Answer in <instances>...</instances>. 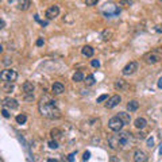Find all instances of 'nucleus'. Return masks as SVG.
<instances>
[{"mask_svg": "<svg viewBox=\"0 0 162 162\" xmlns=\"http://www.w3.org/2000/svg\"><path fill=\"white\" fill-rule=\"evenodd\" d=\"M39 112L42 116L47 119H60L61 111L56 104V100H53L50 96H45L39 101Z\"/></svg>", "mask_w": 162, "mask_h": 162, "instance_id": "obj_1", "label": "nucleus"}, {"mask_svg": "<svg viewBox=\"0 0 162 162\" xmlns=\"http://www.w3.org/2000/svg\"><path fill=\"white\" fill-rule=\"evenodd\" d=\"M162 60V49H155L153 52H150L149 54H146L145 56V61L150 65H154V64H157Z\"/></svg>", "mask_w": 162, "mask_h": 162, "instance_id": "obj_2", "label": "nucleus"}, {"mask_svg": "<svg viewBox=\"0 0 162 162\" xmlns=\"http://www.w3.org/2000/svg\"><path fill=\"white\" fill-rule=\"evenodd\" d=\"M0 79L3 80L4 83H14L15 80L18 79V73L16 70L12 69H4L1 73H0Z\"/></svg>", "mask_w": 162, "mask_h": 162, "instance_id": "obj_3", "label": "nucleus"}, {"mask_svg": "<svg viewBox=\"0 0 162 162\" xmlns=\"http://www.w3.org/2000/svg\"><path fill=\"white\" fill-rule=\"evenodd\" d=\"M123 126H124V123H123V120L119 118L118 115H116V116H114V118H111L110 122H108V127H110L112 131H115V132H120V131H122Z\"/></svg>", "mask_w": 162, "mask_h": 162, "instance_id": "obj_4", "label": "nucleus"}, {"mask_svg": "<svg viewBox=\"0 0 162 162\" xmlns=\"http://www.w3.org/2000/svg\"><path fill=\"white\" fill-rule=\"evenodd\" d=\"M118 136L119 140H120V147L130 146L134 142V136H132L131 132H120V134H118Z\"/></svg>", "mask_w": 162, "mask_h": 162, "instance_id": "obj_5", "label": "nucleus"}, {"mask_svg": "<svg viewBox=\"0 0 162 162\" xmlns=\"http://www.w3.org/2000/svg\"><path fill=\"white\" fill-rule=\"evenodd\" d=\"M136 70H138V62L132 61V62L127 64V65L123 68L122 73H123V76H131V75H134V73H135Z\"/></svg>", "mask_w": 162, "mask_h": 162, "instance_id": "obj_6", "label": "nucleus"}, {"mask_svg": "<svg viewBox=\"0 0 162 162\" xmlns=\"http://www.w3.org/2000/svg\"><path fill=\"white\" fill-rule=\"evenodd\" d=\"M103 12H104L105 16H115L120 12V9L118 7H115L114 4H105V8L103 9Z\"/></svg>", "mask_w": 162, "mask_h": 162, "instance_id": "obj_7", "label": "nucleus"}, {"mask_svg": "<svg viewBox=\"0 0 162 162\" xmlns=\"http://www.w3.org/2000/svg\"><path fill=\"white\" fill-rule=\"evenodd\" d=\"M3 107L4 108H9V110H16L18 107H19V104L12 97H4L3 99Z\"/></svg>", "mask_w": 162, "mask_h": 162, "instance_id": "obj_8", "label": "nucleus"}, {"mask_svg": "<svg viewBox=\"0 0 162 162\" xmlns=\"http://www.w3.org/2000/svg\"><path fill=\"white\" fill-rule=\"evenodd\" d=\"M58 14H60V7L58 5H52V7H49L47 9H46V18H47L49 20H52V19H54V18L58 16Z\"/></svg>", "mask_w": 162, "mask_h": 162, "instance_id": "obj_9", "label": "nucleus"}, {"mask_svg": "<svg viewBox=\"0 0 162 162\" xmlns=\"http://www.w3.org/2000/svg\"><path fill=\"white\" fill-rule=\"evenodd\" d=\"M122 101V97L119 96V95H114V96H111L108 100H107V103H105V107L108 108V110H111V108H115L116 105L119 104Z\"/></svg>", "mask_w": 162, "mask_h": 162, "instance_id": "obj_10", "label": "nucleus"}, {"mask_svg": "<svg viewBox=\"0 0 162 162\" xmlns=\"http://www.w3.org/2000/svg\"><path fill=\"white\" fill-rule=\"evenodd\" d=\"M108 146H110L112 150H118L120 149V140H119L118 135H111L108 138Z\"/></svg>", "mask_w": 162, "mask_h": 162, "instance_id": "obj_11", "label": "nucleus"}, {"mask_svg": "<svg viewBox=\"0 0 162 162\" xmlns=\"http://www.w3.org/2000/svg\"><path fill=\"white\" fill-rule=\"evenodd\" d=\"M147 161V154L142 150H135L134 151V162H146Z\"/></svg>", "mask_w": 162, "mask_h": 162, "instance_id": "obj_12", "label": "nucleus"}, {"mask_svg": "<svg viewBox=\"0 0 162 162\" xmlns=\"http://www.w3.org/2000/svg\"><path fill=\"white\" fill-rule=\"evenodd\" d=\"M16 5L20 11H27L31 5V0H16Z\"/></svg>", "mask_w": 162, "mask_h": 162, "instance_id": "obj_13", "label": "nucleus"}, {"mask_svg": "<svg viewBox=\"0 0 162 162\" xmlns=\"http://www.w3.org/2000/svg\"><path fill=\"white\" fill-rule=\"evenodd\" d=\"M52 91L54 95H61V93L65 92V87H64V84H61V83H54L52 87Z\"/></svg>", "mask_w": 162, "mask_h": 162, "instance_id": "obj_14", "label": "nucleus"}, {"mask_svg": "<svg viewBox=\"0 0 162 162\" xmlns=\"http://www.w3.org/2000/svg\"><path fill=\"white\" fill-rule=\"evenodd\" d=\"M34 89H35V87L31 81H26V83L23 84V92L26 93V95H33Z\"/></svg>", "mask_w": 162, "mask_h": 162, "instance_id": "obj_15", "label": "nucleus"}, {"mask_svg": "<svg viewBox=\"0 0 162 162\" xmlns=\"http://www.w3.org/2000/svg\"><path fill=\"white\" fill-rule=\"evenodd\" d=\"M134 126H135L138 130H142V128H145L147 126V122H146L145 118H136L135 122H134Z\"/></svg>", "mask_w": 162, "mask_h": 162, "instance_id": "obj_16", "label": "nucleus"}, {"mask_svg": "<svg viewBox=\"0 0 162 162\" xmlns=\"http://www.w3.org/2000/svg\"><path fill=\"white\" fill-rule=\"evenodd\" d=\"M81 53H83L84 57H92L93 53H95V50H93L92 46H89V45H87V46H84L83 49H81Z\"/></svg>", "mask_w": 162, "mask_h": 162, "instance_id": "obj_17", "label": "nucleus"}, {"mask_svg": "<svg viewBox=\"0 0 162 162\" xmlns=\"http://www.w3.org/2000/svg\"><path fill=\"white\" fill-rule=\"evenodd\" d=\"M139 108V103L136 100H131V101H128V104H127V111L128 112H134V111H136Z\"/></svg>", "mask_w": 162, "mask_h": 162, "instance_id": "obj_18", "label": "nucleus"}, {"mask_svg": "<svg viewBox=\"0 0 162 162\" xmlns=\"http://www.w3.org/2000/svg\"><path fill=\"white\" fill-rule=\"evenodd\" d=\"M118 116L123 120L124 126H126V124H130V122H131V116H130V114H127V112H119Z\"/></svg>", "mask_w": 162, "mask_h": 162, "instance_id": "obj_19", "label": "nucleus"}, {"mask_svg": "<svg viewBox=\"0 0 162 162\" xmlns=\"http://www.w3.org/2000/svg\"><path fill=\"white\" fill-rule=\"evenodd\" d=\"M72 80H73L75 83H81V81L85 80V77H84L83 72H76L75 75H73V77H72Z\"/></svg>", "mask_w": 162, "mask_h": 162, "instance_id": "obj_20", "label": "nucleus"}, {"mask_svg": "<svg viewBox=\"0 0 162 162\" xmlns=\"http://www.w3.org/2000/svg\"><path fill=\"white\" fill-rule=\"evenodd\" d=\"M84 83L87 84V87H92V85H95V83H96V80H95V76H93V75H88L87 79L84 80Z\"/></svg>", "mask_w": 162, "mask_h": 162, "instance_id": "obj_21", "label": "nucleus"}, {"mask_svg": "<svg viewBox=\"0 0 162 162\" xmlns=\"http://www.w3.org/2000/svg\"><path fill=\"white\" fill-rule=\"evenodd\" d=\"M50 135H52L53 139H58V138L62 136V132H61V130H58V128H53L52 131H50Z\"/></svg>", "mask_w": 162, "mask_h": 162, "instance_id": "obj_22", "label": "nucleus"}, {"mask_svg": "<svg viewBox=\"0 0 162 162\" xmlns=\"http://www.w3.org/2000/svg\"><path fill=\"white\" fill-rule=\"evenodd\" d=\"M115 88H116V89H126V88H127V84H126L124 80H118V81L115 83Z\"/></svg>", "mask_w": 162, "mask_h": 162, "instance_id": "obj_23", "label": "nucleus"}, {"mask_svg": "<svg viewBox=\"0 0 162 162\" xmlns=\"http://www.w3.org/2000/svg\"><path fill=\"white\" fill-rule=\"evenodd\" d=\"M26 120H27V116L24 114H20V115H18V116H16L18 124H24V123H26Z\"/></svg>", "mask_w": 162, "mask_h": 162, "instance_id": "obj_24", "label": "nucleus"}, {"mask_svg": "<svg viewBox=\"0 0 162 162\" xmlns=\"http://www.w3.org/2000/svg\"><path fill=\"white\" fill-rule=\"evenodd\" d=\"M111 35H112V31H110V30H104L103 33H101V39H103V41H108V39H110Z\"/></svg>", "mask_w": 162, "mask_h": 162, "instance_id": "obj_25", "label": "nucleus"}, {"mask_svg": "<svg viewBox=\"0 0 162 162\" xmlns=\"http://www.w3.org/2000/svg\"><path fill=\"white\" fill-rule=\"evenodd\" d=\"M3 89H4L5 92H11V91L14 89L12 83H5V84H4V87H3Z\"/></svg>", "mask_w": 162, "mask_h": 162, "instance_id": "obj_26", "label": "nucleus"}, {"mask_svg": "<svg viewBox=\"0 0 162 162\" xmlns=\"http://www.w3.org/2000/svg\"><path fill=\"white\" fill-rule=\"evenodd\" d=\"M49 147H50V149H53V150L58 149V142H57L56 139H54V140H50V142H49Z\"/></svg>", "mask_w": 162, "mask_h": 162, "instance_id": "obj_27", "label": "nucleus"}, {"mask_svg": "<svg viewBox=\"0 0 162 162\" xmlns=\"http://www.w3.org/2000/svg\"><path fill=\"white\" fill-rule=\"evenodd\" d=\"M99 3V0H85V4L89 5V7H92V5H96Z\"/></svg>", "mask_w": 162, "mask_h": 162, "instance_id": "obj_28", "label": "nucleus"}, {"mask_svg": "<svg viewBox=\"0 0 162 162\" xmlns=\"http://www.w3.org/2000/svg\"><path fill=\"white\" fill-rule=\"evenodd\" d=\"M104 100H108V95H101L100 97H97V103H103Z\"/></svg>", "mask_w": 162, "mask_h": 162, "instance_id": "obj_29", "label": "nucleus"}, {"mask_svg": "<svg viewBox=\"0 0 162 162\" xmlns=\"http://www.w3.org/2000/svg\"><path fill=\"white\" fill-rule=\"evenodd\" d=\"M1 115H3V118H5V119L9 118V114H8V111H7V108L3 107V110H1Z\"/></svg>", "mask_w": 162, "mask_h": 162, "instance_id": "obj_30", "label": "nucleus"}, {"mask_svg": "<svg viewBox=\"0 0 162 162\" xmlns=\"http://www.w3.org/2000/svg\"><path fill=\"white\" fill-rule=\"evenodd\" d=\"M91 65H92L93 68H99V66H100V61H99V60H92V61H91Z\"/></svg>", "mask_w": 162, "mask_h": 162, "instance_id": "obj_31", "label": "nucleus"}, {"mask_svg": "<svg viewBox=\"0 0 162 162\" xmlns=\"http://www.w3.org/2000/svg\"><path fill=\"white\" fill-rule=\"evenodd\" d=\"M43 45H45V39H43V38H38V39H37V46H39V47H41V46H43Z\"/></svg>", "mask_w": 162, "mask_h": 162, "instance_id": "obj_32", "label": "nucleus"}, {"mask_svg": "<svg viewBox=\"0 0 162 162\" xmlns=\"http://www.w3.org/2000/svg\"><path fill=\"white\" fill-rule=\"evenodd\" d=\"M153 146H154V138H149V139H147V147L151 149Z\"/></svg>", "mask_w": 162, "mask_h": 162, "instance_id": "obj_33", "label": "nucleus"}, {"mask_svg": "<svg viewBox=\"0 0 162 162\" xmlns=\"http://www.w3.org/2000/svg\"><path fill=\"white\" fill-rule=\"evenodd\" d=\"M145 138H146V134H145L143 131H139V132H138V139L142 140V139H145Z\"/></svg>", "mask_w": 162, "mask_h": 162, "instance_id": "obj_34", "label": "nucleus"}, {"mask_svg": "<svg viewBox=\"0 0 162 162\" xmlns=\"http://www.w3.org/2000/svg\"><path fill=\"white\" fill-rule=\"evenodd\" d=\"M89 158H91V153H89V151H85V153H84L83 159H84V161H88Z\"/></svg>", "mask_w": 162, "mask_h": 162, "instance_id": "obj_35", "label": "nucleus"}, {"mask_svg": "<svg viewBox=\"0 0 162 162\" xmlns=\"http://www.w3.org/2000/svg\"><path fill=\"white\" fill-rule=\"evenodd\" d=\"M75 155H76V153L69 154V157H68V161H69V162H75Z\"/></svg>", "mask_w": 162, "mask_h": 162, "instance_id": "obj_36", "label": "nucleus"}, {"mask_svg": "<svg viewBox=\"0 0 162 162\" xmlns=\"http://www.w3.org/2000/svg\"><path fill=\"white\" fill-rule=\"evenodd\" d=\"M110 162H120V159H119L118 157H115V155H112V157L110 158Z\"/></svg>", "mask_w": 162, "mask_h": 162, "instance_id": "obj_37", "label": "nucleus"}, {"mask_svg": "<svg viewBox=\"0 0 162 162\" xmlns=\"http://www.w3.org/2000/svg\"><path fill=\"white\" fill-rule=\"evenodd\" d=\"M157 85H158V88H159V89H162V77H159V80H158Z\"/></svg>", "mask_w": 162, "mask_h": 162, "instance_id": "obj_38", "label": "nucleus"}, {"mask_svg": "<svg viewBox=\"0 0 162 162\" xmlns=\"http://www.w3.org/2000/svg\"><path fill=\"white\" fill-rule=\"evenodd\" d=\"M155 31H157V33H162V27L161 26H157V27H155Z\"/></svg>", "mask_w": 162, "mask_h": 162, "instance_id": "obj_39", "label": "nucleus"}, {"mask_svg": "<svg viewBox=\"0 0 162 162\" xmlns=\"http://www.w3.org/2000/svg\"><path fill=\"white\" fill-rule=\"evenodd\" d=\"M0 24H1V28H4V26H5V22L1 19V22H0Z\"/></svg>", "mask_w": 162, "mask_h": 162, "instance_id": "obj_40", "label": "nucleus"}, {"mask_svg": "<svg viewBox=\"0 0 162 162\" xmlns=\"http://www.w3.org/2000/svg\"><path fill=\"white\" fill-rule=\"evenodd\" d=\"M123 1H124V3H126V4H128V5L131 4V0H123Z\"/></svg>", "mask_w": 162, "mask_h": 162, "instance_id": "obj_41", "label": "nucleus"}, {"mask_svg": "<svg viewBox=\"0 0 162 162\" xmlns=\"http://www.w3.org/2000/svg\"><path fill=\"white\" fill-rule=\"evenodd\" d=\"M47 162H57V159H47Z\"/></svg>", "mask_w": 162, "mask_h": 162, "instance_id": "obj_42", "label": "nucleus"}]
</instances>
